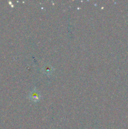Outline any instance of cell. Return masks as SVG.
I'll return each mask as SVG.
<instances>
[{"mask_svg":"<svg viewBox=\"0 0 128 129\" xmlns=\"http://www.w3.org/2000/svg\"><path fill=\"white\" fill-rule=\"evenodd\" d=\"M53 71V68L50 65H45L43 67V72L45 74H50L52 73Z\"/></svg>","mask_w":128,"mask_h":129,"instance_id":"obj_2","label":"cell"},{"mask_svg":"<svg viewBox=\"0 0 128 129\" xmlns=\"http://www.w3.org/2000/svg\"><path fill=\"white\" fill-rule=\"evenodd\" d=\"M29 98L30 100H31L33 102H38L40 100V95L38 93V92L36 90H33L30 93V95H29Z\"/></svg>","mask_w":128,"mask_h":129,"instance_id":"obj_1","label":"cell"}]
</instances>
